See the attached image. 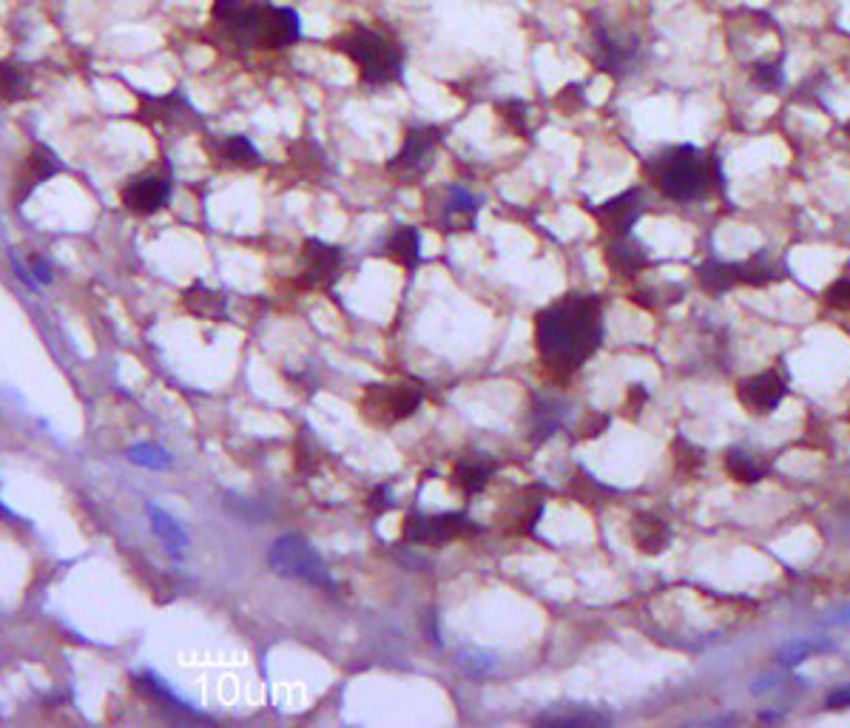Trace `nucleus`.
Here are the masks:
<instances>
[{"label":"nucleus","mask_w":850,"mask_h":728,"mask_svg":"<svg viewBox=\"0 0 850 728\" xmlns=\"http://www.w3.org/2000/svg\"><path fill=\"white\" fill-rule=\"evenodd\" d=\"M302 37V18L296 9L290 6H265V15L259 23V35H256V46L262 49H285L293 46Z\"/></svg>","instance_id":"obj_12"},{"label":"nucleus","mask_w":850,"mask_h":728,"mask_svg":"<svg viewBox=\"0 0 850 728\" xmlns=\"http://www.w3.org/2000/svg\"><path fill=\"white\" fill-rule=\"evenodd\" d=\"M225 510L234 515L236 521H245V524H251V527H256V524H262L265 518H271V510L265 507V504H259V501H254V498H242V495H228L225 501Z\"/></svg>","instance_id":"obj_29"},{"label":"nucleus","mask_w":850,"mask_h":728,"mask_svg":"<svg viewBox=\"0 0 850 728\" xmlns=\"http://www.w3.org/2000/svg\"><path fill=\"white\" fill-rule=\"evenodd\" d=\"M57 171H60V163H57V157L49 151V148H37L35 154L29 157V165H26V171H23V182H26V191H23V197L35 188V185H40V182H46L49 177H55Z\"/></svg>","instance_id":"obj_25"},{"label":"nucleus","mask_w":850,"mask_h":728,"mask_svg":"<svg viewBox=\"0 0 850 728\" xmlns=\"http://www.w3.org/2000/svg\"><path fill=\"white\" fill-rule=\"evenodd\" d=\"M825 302L836 310H850V276L836 279L831 288L825 291Z\"/></svg>","instance_id":"obj_35"},{"label":"nucleus","mask_w":850,"mask_h":728,"mask_svg":"<svg viewBox=\"0 0 850 728\" xmlns=\"http://www.w3.org/2000/svg\"><path fill=\"white\" fill-rule=\"evenodd\" d=\"M185 305H188V310H191L194 316H202V319H214V322H217V319L225 316V296L208 291V288H202V285H197V288H191V291L185 293Z\"/></svg>","instance_id":"obj_23"},{"label":"nucleus","mask_w":850,"mask_h":728,"mask_svg":"<svg viewBox=\"0 0 850 728\" xmlns=\"http://www.w3.org/2000/svg\"><path fill=\"white\" fill-rule=\"evenodd\" d=\"M219 151L225 154L228 163L248 165V168H251V165H259V160H262V154H259V148L254 146V140L245 137V134H231V137H225Z\"/></svg>","instance_id":"obj_27"},{"label":"nucleus","mask_w":850,"mask_h":728,"mask_svg":"<svg viewBox=\"0 0 850 728\" xmlns=\"http://www.w3.org/2000/svg\"><path fill=\"white\" fill-rule=\"evenodd\" d=\"M498 111H501V117H504L509 131H515V134H529V126H526V111L529 109H526L524 100H515V97L501 100V103H498Z\"/></svg>","instance_id":"obj_33"},{"label":"nucleus","mask_w":850,"mask_h":728,"mask_svg":"<svg viewBox=\"0 0 850 728\" xmlns=\"http://www.w3.org/2000/svg\"><path fill=\"white\" fill-rule=\"evenodd\" d=\"M845 131H848V137H850V123H848V126H845Z\"/></svg>","instance_id":"obj_42"},{"label":"nucleus","mask_w":850,"mask_h":728,"mask_svg":"<svg viewBox=\"0 0 850 728\" xmlns=\"http://www.w3.org/2000/svg\"><path fill=\"white\" fill-rule=\"evenodd\" d=\"M387 256L407 268V271H416L418 262H421V234H418L413 225H401L396 228L390 239H387Z\"/></svg>","instance_id":"obj_20"},{"label":"nucleus","mask_w":850,"mask_h":728,"mask_svg":"<svg viewBox=\"0 0 850 728\" xmlns=\"http://www.w3.org/2000/svg\"><path fill=\"white\" fill-rule=\"evenodd\" d=\"M29 268H32V273H35V279L40 282V288H46V285H52V279H55V273H52V265H49V259L46 256H32V262H29Z\"/></svg>","instance_id":"obj_38"},{"label":"nucleus","mask_w":850,"mask_h":728,"mask_svg":"<svg viewBox=\"0 0 850 728\" xmlns=\"http://www.w3.org/2000/svg\"><path fill=\"white\" fill-rule=\"evenodd\" d=\"M603 342V308L597 296L569 293L535 316V347L549 373L572 376Z\"/></svg>","instance_id":"obj_1"},{"label":"nucleus","mask_w":850,"mask_h":728,"mask_svg":"<svg viewBox=\"0 0 850 728\" xmlns=\"http://www.w3.org/2000/svg\"><path fill=\"white\" fill-rule=\"evenodd\" d=\"M344 265V251L336 245H327L322 239L305 242V273L313 288H330Z\"/></svg>","instance_id":"obj_13"},{"label":"nucleus","mask_w":850,"mask_h":728,"mask_svg":"<svg viewBox=\"0 0 850 728\" xmlns=\"http://www.w3.org/2000/svg\"><path fill=\"white\" fill-rule=\"evenodd\" d=\"M339 49L344 55L353 60V66L359 69V77L367 86H384V83H396L401 80V69H404V57L401 49L390 37L370 32V29H353L339 40Z\"/></svg>","instance_id":"obj_3"},{"label":"nucleus","mask_w":850,"mask_h":728,"mask_svg":"<svg viewBox=\"0 0 850 728\" xmlns=\"http://www.w3.org/2000/svg\"><path fill=\"white\" fill-rule=\"evenodd\" d=\"M822 649H828V646H816V643H788V646L779 652V660L788 663V666H796L805 655H811V652L816 655V652H822Z\"/></svg>","instance_id":"obj_36"},{"label":"nucleus","mask_w":850,"mask_h":728,"mask_svg":"<svg viewBox=\"0 0 850 728\" xmlns=\"http://www.w3.org/2000/svg\"><path fill=\"white\" fill-rule=\"evenodd\" d=\"M828 709H850V686H842L836 692L828 694Z\"/></svg>","instance_id":"obj_39"},{"label":"nucleus","mask_w":850,"mask_h":728,"mask_svg":"<svg viewBox=\"0 0 850 728\" xmlns=\"http://www.w3.org/2000/svg\"><path fill=\"white\" fill-rule=\"evenodd\" d=\"M495 473V464L489 458H464L458 467H455L453 481L458 490L464 492L467 498L478 495L489 484V478Z\"/></svg>","instance_id":"obj_21"},{"label":"nucleus","mask_w":850,"mask_h":728,"mask_svg":"<svg viewBox=\"0 0 850 728\" xmlns=\"http://www.w3.org/2000/svg\"><path fill=\"white\" fill-rule=\"evenodd\" d=\"M652 182L660 188L663 197L674 202H694L706 197L711 185H720V163L717 157H706V151L697 146H671L652 157L646 165Z\"/></svg>","instance_id":"obj_2"},{"label":"nucleus","mask_w":850,"mask_h":728,"mask_svg":"<svg viewBox=\"0 0 850 728\" xmlns=\"http://www.w3.org/2000/svg\"><path fill=\"white\" fill-rule=\"evenodd\" d=\"M697 279H700V285L706 288L708 293H723V291H731L734 285H740V268L737 265H731V262H706V265H700L697 268Z\"/></svg>","instance_id":"obj_22"},{"label":"nucleus","mask_w":850,"mask_h":728,"mask_svg":"<svg viewBox=\"0 0 850 728\" xmlns=\"http://www.w3.org/2000/svg\"><path fill=\"white\" fill-rule=\"evenodd\" d=\"M458 666L467 674L478 677V674H487L495 669V657L489 655V652H481L478 646H467V649L458 652Z\"/></svg>","instance_id":"obj_32"},{"label":"nucleus","mask_w":850,"mask_h":728,"mask_svg":"<svg viewBox=\"0 0 850 728\" xmlns=\"http://www.w3.org/2000/svg\"><path fill=\"white\" fill-rule=\"evenodd\" d=\"M268 3H256V0H214V20L222 23L239 43L256 46L259 35V23L265 15Z\"/></svg>","instance_id":"obj_9"},{"label":"nucleus","mask_w":850,"mask_h":728,"mask_svg":"<svg viewBox=\"0 0 850 728\" xmlns=\"http://www.w3.org/2000/svg\"><path fill=\"white\" fill-rule=\"evenodd\" d=\"M646 399H649V393L643 390V384H634L632 390H629V404H632V407H640Z\"/></svg>","instance_id":"obj_41"},{"label":"nucleus","mask_w":850,"mask_h":728,"mask_svg":"<svg viewBox=\"0 0 850 728\" xmlns=\"http://www.w3.org/2000/svg\"><path fill=\"white\" fill-rule=\"evenodd\" d=\"M538 726H555V728H572V726H606L612 723L609 714H600L595 709H583L578 703H566V706H555V709L543 711L535 717Z\"/></svg>","instance_id":"obj_18"},{"label":"nucleus","mask_w":850,"mask_h":728,"mask_svg":"<svg viewBox=\"0 0 850 728\" xmlns=\"http://www.w3.org/2000/svg\"><path fill=\"white\" fill-rule=\"evenodd\" d=\"M134 680H137V686H140V692H145L160 709L171 711V717L174 720H194V723H211V717H205L202 711H197L191 703H185L182 697H177V694L171 692V686L165 683L160 674L154 672H140L134 674Z\"/></svg>","instance_id":"obj_15"},{"label":"nucleus","mask_w":850,"mask_h":728,"mask_svg":"<svg viewBox=\"0 0 850 728\" xmlns=\"http://www.w3.org/2000/svg\"><path fill=\"white\" fill-rule=\"evenodd\" d=\"M606 262H609V265L615 268V273H620V276H634V273H640L643 268H649L652 259L646 254V248L629 234V237H615V242H612L609 251H606Z\"/></svg>","instance_id":"obj_19"},{"label":"nucleus","mask_w":850,"mask_h":728,"mask_svg":"<svg viewBox=\"0 0 850 728\" xmlns=\"http://www.w3.org/2000/svg\"><path fill=\"white\" fill-rule=\"evenodd\" d=\"M9 259H12V271H15V276L20 279V285H23L26 291H32V293L40 291V282L35 279L32 268H29V265H23V259H20L18 254H9Z\"/></svg>","instance_id":"obj_37"},{"label":"nucleus","mask_w":850,"mask_h":728,"mask_svg":"<svg viewBox=\"0 0 850 728\" xmlns=\"http://www.w3.org/2000/svg\"><path fill=\"white\" fill-rule=\"evenodd\" d=\"M640 214H643V191L640 188H629V191H623V194H617V197L595 208V219L609 237H629Z\"/></svg>","instance_id":"obj_11"},{"label":"nucleus","mask_w":850,"mask_h":728,"mask_svg":"<svg viewBox=\"0 0 850 728\" xmlns=\"http://www.w3.org/2000/svg\"><path fill=\"white\" fill-rule=\"evenodd\" d=\"M145 515H148V524H151V532L163 541V546L174 555V558H185L188 546H191V538L188 532L180 527V521H174L163 507L157 504H148L145 507Z\"/></svg>","instance_id":"obj_17"},{"label":"nucleus","mask_w":850,"mask_h":728,"mask_svg":"<svg viewBox=\"0 0 850 728\" xmlns=\"http://www.w3.org/2000/svg\"><path fill=\"white\" fill-rule=\"evenodd\" d=\"M421 401H424V393L413 384H373L364 393L362 407L367 419L376 424H398V421L410 419L421 407Z\"/></svg>","instance_id":"obj_7"},{"label":"nucleus","mask_w":850,"mask_h":728,"mask_svg":"<svg viewBox=\"0 0 850 728\" xmlns=\"http://www.w3.org/2000/svg\"><path fill=\"white\" fill-rule=\"evenodd\" d=\"M788 393V384L779 376L777 370H765V373H757V376H748L737 384V399L745 410L757 413V416H765V413H774L782 399Z\"/></svg>","instance_id":"obj_10"},{"label":"nucleus","mask_w":850,"mask_h":728,"mask_svg":"<svg viewBox=\"0 0 850 728\" xmlns=\"http://www.w3.org/2000/svg\"><path fill=\"white\" fill-rule=\"evenodd\" d=\"M475 521L464 512H438V515H410L404 521V541L416 546H441L447 541H458V538H470L478 535Z\"/></svg>","instance_id":"obj_6"},{"label":"nucleus","mask_w":850,"mask_h":728,"mask_svg":"<svg viewBox=\"0 0 850 728\" xmlns=\"http://www.w3.org/2000/svg\"><path fill=\"white\" fill-rule=\"evenodd\" d=\"M26 89H29V83H26V77L18 66L0 63V97L3 100H20Z\"/></svg>","instance_id":"obj_31"},{"label":"nucleus","mask_w":850,"mask_h":728,"mask_svg":"<svg viewBox=\"0 0 850 728\" xmlns=\"http://www.w3.org/2000/svg\"><path fill=\"white\" fill-rule=\"evenodd\" d=\"M589 55L600 72L612 77H626L637 69L643 43L629 29H617L609 20H592L589 23Z\"/></svg>","instance_id":"obj_5"},{"label":"nucleus","mask_w":850,"mask_h":728,"mask_svg":"<svg viewBox=\"0 0 850 728\" xmlns=\"http://www.w3.org/2000/svg\"><path fill=\"white\" fill-rule=\"evenodd\" d=\"M481 208V197L467 191L464 185H453L450 188V202H447V217L461 219V228H470L475 222V214Z\"/></svg>","instance_id":"obj_26"},{"label":"nucleus","mask_w":850,"mask_h":728,"mask_svg":"<svg viewBox=\"0 0 850 728\" xmlns=\"http://www.w3.org/2000/svg\"><path fill=\"white\" fill-rule=\"evenodd\" d=\"M373 510L376 512H387L390 510V487H381L373 495Z\"/></svg>","instance_id":"obj_40"},{"label":"nucleus","mask_w":850,"mask_h":728,"mask_svg":"<svg viewBox=\"0 0 850 728\" xmlns=\"http://www.w3.org/2000/svg\"><path fill=\"white\" fill-rule=\"evenodd\" d=\"M561 427V407H552L549 401L541 399V404L535 407V433L543 438H549L555 430Z\"/></svg>","instance_id":"obj_34"},{"label":"nucleus","mask_w":850,"mask_h":728,"mask_svg":"<svg viewBox=\"0 0 850 728\" xmlns=\"http://www.w3.org/2000/svg\"><path fill=\"white\" fill-rule=\"evenodd\" d=\"M441 140V128L435 126H416L404 134V146L393 157V163L387 165L390 174H396L398 180H413L421 177L430 168L435 146Z\"/></svg>","instance_id":"obj_8"},{"label":"nucleus","mask_w":850,"mask_h":728,"mask_svg":"<svg viewBox=\"0 0 850 728\" xmlns=\"http://www.w3.org/2000/svg\"><path fill=\"white\" fill-rule=\"evenodd\" d=\"M268 566L279 578H290V581H302L308 586H319L325 592H336V581L327 569L325 558L299 532H285L273 541L271 549H268Z\"/></svg>","instance_id":"obj_4"},{"label":"nucleus","mask_w":850,"mask_h":728,"mask_svg":"<svg viewBox=\"0 0 850 728\" xmlns=\"http://www.w3.org/2000/svg\"><path fill=\"white\" fill-rule=\"evenodd\" d=\"M126 458L137 467H145V470H168L174 467V455L168 453L165 447L154 444V441H140L134 447H128Z\"/></svg>","instance_id":"obj_24"},{"label":"nucleus","mask_w":850,"mask_h":728,"mask_svg":"<svg viewBox=\"0 0 850 728\" xmlns=\"http://www.w3.org/2000/svg\"><path fill=\"white\" fill-rule=\"evenodd\" d=\"M725 467H728L731 478H734V481H742V484H757L762 473H765L760 464L748 453H742V450H731L728 458H725Z\"/></svg>","instance_id":"obj_30"},{"label":"nucleus","mask_w":850,"mask_h":728,"mask_svg":"<svg viewBox=\"0 0 850 728\" xmlns=\"http://www.w3.org/2000/svg\"><path fill=\"white\" fill-rule=\"evenodd\" d=\"M632 538L643 555H660L671 541V529L663 518L652 512H640L632 521Z\"/></svg>","instance_id":"obj_16"},{"label":"nucleus","mask_w":850,"mask_h":728,"mask_svg":"<svg viewBox=\"0 0 850 728\" xmlns=\"http://www.w3.org/2000/svg\"><path fill=\"white\" fill-rule=\"evenodd\" d=\"M171 197V182L160 174H145L123 188V205L134 214H154Z\"/></svg>","instance_id":"obj_14"},{"label":"nucleus","mask_w":850,"mask_h":728,"mask_svg":"<svg viewBox=\"0 0 850 728\" xmlns=\"http://www.w3.org/2000/svg\"><path fill=\"white\" fill-rule=\"evenodd\" d=\"M751 83L762 91H779L785 86V69H782V57L777 60H757L751 63Z\"/></svg>","instance_id":"obj_28"}]
</instances>
